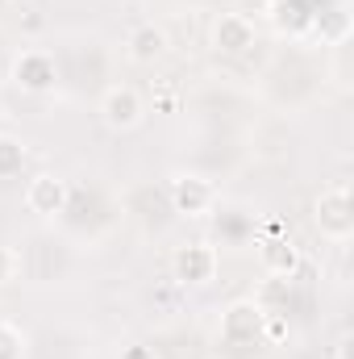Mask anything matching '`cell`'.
I'll return each instance as SVG.
<instances>
[{"label": "cell", "instance_id": "6da1fadb", "mask_svg": "<svg viewBox=\"0 0 354 359\" xmlns=\"http://www.w3.org/2000/svg\"><path fill=\"white\" fill-rule=\"evenodd\" d=\"M313 222L321 230V238L330 243H351L354 234V205H351V188L346 184H330L317 205H313Z\"/></svg>", "mask_w": 354, "mask_h": 359}, {"label": "cell", "instance_id": "7a4b0ae2", "mask_svg": "<svg viewBox=\"0 0 354 359\" xmlns=\"http://www.w3.org/2000/svg\"><path fill=\"white\" fill-rule=\"evenodd\" d=\"M167 196H171V209L183 213V217H208L217 209V201H221L217 184L204 176H171Z\"/></svg>", "mask_w": 354, "mask_h": 359}, {"label": "cell", "instance_id": "3957f363", "mask_svg": "<svg viewBox=\"0 0 354 359\" xmlns=\"http://www.w3.org/2000/svg\"><path fill=\"white\" fill-rule=\"evenodd\" d=\"M142 117H146V104H142V96L129 88V84H113V88L100 96V121L108 130L129 134V130L142 126Z\"/></svg>", "mask_w": 354, "mask_h": 359}, {"label": "cell", "instance_id": "277c9868", "mask_svg": "<svg viewBox=\"0 0 354 359\" xmlns=\"http://www.w3.org/2000/svg\"><path fill=\"white\" fill-rule=\"evenodd\" d=\"M255 247H259V268H263V276H271V280H296L300 268H304V251H300L288 234H267Z\"/></svg>", "mask_w": 354, "mask_h": 359}, {"label": "cell", "instance_id": "5b68a950", "mask_svg": "<svg viewBox=\"0 0 354 359\" xmlns=\"http://www.w3.org/2000/svg\"><path fill=\"white\" fill-rule=\"evenodd\" d=\"M13 84L21 92H50L59 84V67H55V55L50 50H21L17 63H13Z\"/></svg>", "mask_w": 354, "mask_h": 359}, {"label": "cell", "instance_id": "8992f818", "mask_svg": "<svg viewBox=\"0 0 354 359\" xmlns=\"http://www.w3.org/2000/svg\"><path fill=\"white\" fill-rule=\"evenodd\" d=\"M67 201H71V188H67V180L55 176V172H42V176H34L29 184H25V209L38 213V217L63 213Z\"/></svg>", "mask_w": 354, "mask_h": 359}, {"label": "cell", "instance_id": "52a82bcc", "mask_svg": "<svg viewBox=\"0 0 354 359\" xmlns=\"http://www.w3.org/2000/svg\"><path fill=\"white\" fill-rule=\"evenodd\" d=\"M263 318H267L263 305H255V301H234V305L225 309L221 339L234 343V347H246V343H255V339L263 334Z\"/></svg>", "mask_w": 354, "mask_h": 359}, {"label": "cell", "instance_id": "ba28073f", "mask_svg": "<svg viewBox=\"0 0 354 359\" xmlns=\"http://www.w3.org/2000/svg\"><path fill=\"white\" fill-rule=\"evenodd\" d=\"M213 46L221 55H246L255 46V21L246 13H221L213 21Z\"/></svg>", "mask_w": 354, "mask_h": 359}, {"label": "cell", "instance_id": "9c48e42d", "mask_svg": "<svg viewBox=\"0 0 354 359\" xmlns=\"http://www.w3.org/2000/svg\"><path fill=\"white\" fill-rule=\"evenodd\" d=\"M167 29L163 25H155V21H142V25H134L129 34H125V55L134 59V63H142V67H150V63H159L163 55H167Z\"/></svg>", "mask_w": 354, "mask_h": 359}, {"label": "cell", "instance_id": "30bf717a", "mask_svg": "<svg viewBox=\"0 0 354 359\" xmlns=\"http://www.w3.org/2000/svg\"><path fill=\"white\" fill-rule=\"evenodd\" d=\"M217 247H208V243H192V247H183L176 251V276L183 284H208L213 276H217Z\"/></svg>", "mask_w": 354, "mask_h": 359}, {"label": "cell", "instance_id": "8fae6325", "mask_svg": "<svg viewBox=\"0 0 354 359\" xmlns=\"http://www.w3.org/2000/svg\"><path fill=\"white\" fill-rule=\"evenodd\" d=\"M25 163V142L17 134H0V180H13Z\"/></svg>", "mask_w": 354, "mask_h": 359}, {"label": "cell", "instance_id": "7c38bea8", "mask_svg": "<svg viewBox=\"0 0 354 359\" xmlns=\"http://www.w3.org/2000/svg\"><path fill=\"white\" fill-rule=\"evenodd\" d=\"M0 359H25V330L17 322H0Z\"/></svg>", "mask_w": 354, "mask_h": 359}, {"label": "cell", "instance_id": "4fadbf2b", "mask_svg": "<svg viewBox=\"0 0 354 359\" xmlns=\"http://www.w3.org/2000/svg\"><path fill=\"white\" fill-rule=\"evenodd\" d=\"M17 271H21V255L13 247H0V284L17 280Z\"/></svg>", "mask_w": 354, "mask_h": 359}, {"label": "cell", "instance_id": "5bb4252c", "mask_svg": "<svg viewBox=\"0 0 354 359\" xmlns=\"http://www.w3.org/2000/svg\"><path fill=\"white\" fill-rule=\"evenodd\" d=\"M338 359H351V339H342V343H338Z\"/></svg>", "mask_w": 354, "mask_h": 359}, {"label": "cell", "instance_id": "9a60e30c", "mask_svg": "<svg viewBox=\"0 0 354 359\" xmlns=\"http://www.w3.org/2000/svg\"><path fill=\"white\" fill-rule=\"evenodd\" d=\"M125 359H155V355H150V351H142V347H138V351H129V355H125Z\"/></svg>", "mask_w": 354, "mask_h": 359}]
</instances>
